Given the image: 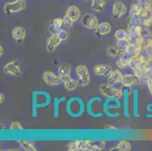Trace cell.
<instances>
[{
  "label": "cell",
  "mask_w": 152,
  "mask_h": 151,
  "mask_svg": "<svg viewBox=\"0 0 152 151\" xmlns=\"http://www.w3.org/2000/svg\"><path fill=\"white\" fill-rule=\"evenodd\" d=\"M130 87H124L123 88V112L126 118H130L129 113V102H130V95L132 94Z\"/></svg>",
  "instance_id": "8fae6325"
},
{
  "label": "cell",
  "mask_w": 152,
  "mask_h": 151,
  "mask_svg": "<svg viewBox=\"0 0 152 151\" xmlns=\"http://www.w3.org/2000/svg\"><path fill=\"white\" fill-rule=\"evenodd\" d=\"M109 0H91V8L95 12H102L108 4Z\"/></svg>",
  "instance_id": "cb8c5ba5"
},
{
  "label": "cell",
  "mask_w": 152,
  "mask_h": 151,
  "mask_svg": "<svg viewBox=\"0 0 152 151\" xmlns=\"http://www.w3.org/2000/svg\"><path fill=\"white\" fill-rule=\"evenodd\" d=\"M67 100L66 97H60V98H54L53 103V114L55 118H58L59 116V113H60V104L62 102L65 101Z\"/></svg>",
  "instance_id": "484cf974"
},
{
  "label": "cell",
  "mask_w": 152,
  "mask_h": 151,
  "mask_svg": "<svg viewBox=\"0 0 152 151\" xmlns=\"http://www.w3.org/2000/svg\"><path fill=\"white\" fill-rule=\"evenodd\" d=\"M64 26V19L61 18H57L53 19L52 23L50 25V31L52 32V34L57 33L58 31L62 29Z\"/></svg>",
  "instance_id": "4316f807"
},
{
  "label": "cell",
  "mask_w": 152,
  "mask_h": 151,
  "mask_svg": "<svg viewBox=\"0 0 152 151\" xmlns=\"http://www.w3.org/2000/svg\"><path fill=\"white\" fill-rule=\"evenodd\" d=\"M4 101H5V95H3V94H0V104H2V103L4 102Z\"/></svg>",
  "instance_id": "d590c367"
},
{
  "label": "cell",
  "mask_w": 152,
  "mask_h": 151,
  "mask_svg": "<svg viewBox=\"0 0 152 151\" xmlns=\"http://www.w3.org/2000/svg\"><path fill=\"white\" fill-rule=\"evenodd\" d=\"M66 112L72 118H79L84 114L86 106L80 97H72L66 101Z\"/></svg>",
  "instance_id": "7a4b0ae2"
},
{
  "label": "cell",
  "mask_w": 152,
  "mask_h": 151,
  "mask_svg": "<svg viewBox=\"0 0 152 151\" xmlns=\"http://www.w3.org/2000/svg\"><path fill=\"white\" fill-rule=\"evenodd\" d=\"M32 116L37 117V110L47 107L51 103V95L45 91H34L32 92Z\"/></svg>",
  "instance_id": "3957f363"
},
{
  "label": "cell",
  "mask_w": 152,
  "mask_h": 151,
  "mask_svg": "<svg viewBox=\"0 0 152 151\" xmlns=\"http://www.w3.org/2000/svg\"><path fill=\"white\" fill-rule=\"evenodd\" d=\"M81 24L83 27L89 30H95L99 23V19L92 14H85L81 18Z\"/></svg>",
  "instance_id": "7c38bea8"
},
{
  "label": "cell",
  "mask_w": 152,
  "mask_h": 151,
  "mask_svg": "<svg viewBox=\"0 0 152 151\" xmlns=\"http://www.w3.org/2000/svg\"><path fill=\"white\" fill-rule=\"evenodd\" d=\"M62 83H63V85L64 86V88H65V89L68 91H74V90L77 89V87L80 86L79 85L78 80H75V79H74L71 77H68L65 80H64L62 82Z\"/></svg>",
  "instance_id": "d4e9b609"
},
{
  "label": "cell",
  "mask_w": 152,
  "mask_h": 151,
  "mask_svg": "<svg viewBox=\"0 0 152 151\" xmlns=\"http://www.w3.org/2000/svg\"><path fill=\"white\" fill-rule=\"evenodd\" d=\"M6 1H9V0H6Z\"/></svg>",
  "instance_id": "f35d334b"
},
{
  "label": "cell",
  "mask_w": 152,
  "mask_h": 151,
  "mask_svg": "<svg viewBox=\"0 0 152 151\" xmlns=\"http://www.w3.org/2000/svg\"><path fill=\"white\" fill-rule=\"evenodd\" d=\"M131 144L127 141H121L119 142L118 144L114 147L111 148L110 150H117V151H129L131 150Z\"/></svg>",
  "instance_id": "f1b7e54d"
},
{
  "label": "cell",
  "mask_w": 152,
  "mask_h": 151,
  "mask_svg": "<svg viewBox=\"0 0 152 151\" xmlns=\"http://www.w3.org/2000/svg\"><path fill=\"white\" fill-rule=\"evenodd\" d=\"M141 77L138 76L136 73L132 74H124L122 80V84L124 87H132L136 86L141 83Z\"/></svg>",
  "instance_id": "9a60e30c"
},
{
  "label": "cell",
  "mask_w": 152,
  "mask_h": 151,
  "mask_svg": "<svg viewBox=\"0 0 152 151\" xmlns=\"http://www.w3.org/2000/svg\"><path fill=\"white\" fill-rule=\"evenodd\" d=\"M0 51H1V53H0V56L2 57V55H3V53H4V52H3V47H2V45L0 46Z\"/></svg>",
  "instance_id": "74e56055"
},
{
  "label": "cell",
  "mask_w": 152,
  "mask_h": 151,
  "mask_svg": "<svg viewBox=\"0 0 152 151\" xmlns=\"http://www.w3.org/2000/svg\"><path fill=\"white\" fill-rule=\"evenodd\" d=\"M63 19H64V26L70 27H72V26H73V24L74 23V22L72 21L70 18H68L67 16L64 17Z\"/></svg>",
  "instance_id": "836d02e7"
},
{
  "label": "cell",
  "mask_w": 152,
  "mask_h": 151,
  "mask_svg": "<svg viewBox=\"0 0 152 151\" xmlns=\"http://www.w3.org/2000/svg\"><path fill=\"white\" fill-rule=\"evenodd\" d=\"M26 30L23 27H16L12 30V37L17 42H23L26 38Z\"/></svg>",
  "instance_id": "44dd1931"
},
{
  "label": "cell",
  "mask_w": 152,
  "mask_h": 151,
  "mask_svg": "<svg viewBox=\"0 0 152 151\" xmlns=\"http://www.w3.org/2000/svg\"><path fill=\"white\" fill-rule=\"evenodd\" d=\"M58 75L61 78V81L65 80L68 77H71V66L70 64H62L58 69Z\"/></svg>",
  "instance_id": "603a6c76"
},
{
  "label": "cell",
  "mask_w": 152,
  "mask_h": 151,
  "mask_svg": "<svg viewBox=\"0 0 152 151\" xmlns=\"http://www.w3.org/2000/svg\"><path fill=\"white\" fill-rule=\"evenodd\" d=\"M80 14L81 12L80 8L76 6V5H72L67 8V11H66L65 16H67L68 18H70L74 23H75L80 18Z\"/></svg>",
  "instance_id": "d6986e66"
},
{
  "label": "cell",
  "mask_w": 152,
  "mask_h": 151,
  "mask_svg": "<svg viewBox=\"0 0 152 151\" xmlns=\"http://www.w3.org/2000/svg\"><path fill=\"white\" fill-rule=\"evenodd\" d=\"M27 8V2L26 0H12L8 1L3 6L4 14L6 15H12L13 14L19 13L26 10Z\"/></svg>",
  "instance_id": "8992f818"
},
{
  "label": "cell",
  "mask_w": 152,
  "mask_h": 151,
  "mask_svg": "<svg viewBox=\"0 0 152 151\" xmlns=\"http://www.w3.org/2000/svg\"><path fill=\"white\" fill-rule=\"evenodd\" d=\"M122 103L119 98L111 97L106 98L104 102V113L110 118H118L121 116V110L122 109Z\"/></svg>",
  "instance_id": "277c9868"
},
{
  "label": "cell",
  "mask_w": 152,
  "mask_h": 151,
  "mask_svg": "<svg viewBox=\"0 0 152 151\" xmlns=\"http://www.w3.org/2000/svg\"><path fill=\"white\" fill-rule=\"evenodd\" d=\"M104 128H107V129H116V128L113 125H107V126L104 127Z\"/></svg>",
  "instance_id": "8d00e7d4"
},
{
  "label": "cell",
  "mask_w": 152,
  "mask_h": 151,
  "mask_svg": "<svg viewBox=\"0 0 152 151\" xmlns=\"http://www.w3.org/2000/svg\"><path fill=\"white\" fill-rule=\"evenodd\" d=\"M106 147V141H73L67 144L69 151H101Z\"/></svg>",
  "instance_id": "6da1fadb"
},
{
  "label": "cell",
  "mask_w": 152,
  "mask_h": 151,
  "mask_svg": "<svg viewBox=\"0 0 152 151\" xmlns=\"http://www.w3.org/2000/svg\"><path fill=\"white\" fill-rule=\"evenodd\" d=\"M95 34L98 36L107 35L111 31V25L108 22H102L98 25L97 28L95 29Z\"/></svg>",
  "instance_id": "7402d4cb"
},
{
  "label": "cell",
  "mask_w": 152,
  "mask_h": 151,
  "mask_svg": "<svg viewBox=\"0 0 152 151\" xmlns=\"http://www.w3.org/2000/svg\"><path fill=\"white\" fill-rule=\"evenodd\" d=\"M9 129L10 130H14V131H21L23 129V126L21 125L19 122H12L10 124V126H9Z\"/></svg>",
  "instance_id": "d6a6232c"
},
{
  "label": "cell",
  "mask_w": 152,
  "mask_h": 151,
  "mask_svg": "<svg viewBox=\"0 0 152 151\" xmlns=\"http://www.w3.org/2000/svg\"><path fill=\"white\" fill-rule=\"evenodd\" d=\"M63 39L60 36L58 33L52 34L50 37L48 39L46 42V49L49 53H52L57 49L58 47L60 45L61 42H63Z\"/></svg>",
  "instance_id": "4fadbf2b"
},
{
  "label": "cell",
  "mask_w": 152,
  "mask_h": 151,
  "mask_svg": "<svg viewBox=\"0 0 152 151\" xmlns=\"http://www.w3.org/2000/svg\"><path fill=\"white\" fill-rule=\"evenodd\" d=\"M18 145L22 150L25 151H37V149L33 141H18Z\"/></svg>",
  "instance_id": "83f0119b"
},
{
  "label": "cell",
  "mask_w": 152,
  "mask_h": 151,
  "mask_svg": "<svg viewBox=\"0 0 152 151\" xmlns=\"http://www.w3.org/2000/svg\"><path fill=\"white\" fill-rule=\"evenodd\" d=\"M87 113L92 118H101L104 115V102L101 97H93L86 104Z\"/></svg>",
  "instance_id": "5b68a950"
},
{
  "label": "cell",
  "mask_w": 152,
  "mask_h": 151,
  "mask_svg": "<svg viewBox=\"0 0 152 151\" xmlns=\"http://www.w3.org/2000/svg\"><path fill=\"white\" fill-rule=\"evenodd\" d=\"M129 45V42H128V40L127 39L123 40V41H117V47L119 48V49L121 50V52L125 51Z\"/></svg>",
  "instance_id": "1f68e13d"
},
{
  "label": "cell",
  "mask_w": 152,
  "mask_h": 151,
  "mask_svg": "<svg viewBox=\"0 0 152 151\" xmlns=\"http://www.w3.org/2000/svg\"><path fill=\"white\" fill-rule=\"evenodd\" d=\"M42 80L45 84L50 86H55L61 84L62 81L59 76L52 71H45L42 74Z\"/></svg>",
  "instance_id": "5bb4252c"
},
{
  "label": "cell",
  "mask_w": 152,
  "mask_h": 151,
  "mask_svg": "<svg viewBox=\"0 0 152 151\" xmlns=\"http://www.w3.org/2000/svg\"><path fill=\"white\" fill-rule=\"evenodd\" d=\"M123 77H124V73L120 69H116V70L114 69L108 76V83L114 86L124 87L122 84Z\"/></svg>",
  "instance_id": "2e32d148"
},
{
  "label": "cell",
  "mask_w": 152,
  "mask_h": 151,
  "mask_svg": "<svg viewBox=\"0 0 152 151\" xmlns=\"http://www.w3.org/2000/svg\"><path fill=\"white\" fill-rule=\"evenodd\" d=\"M123 87H117L110 85V83L102 84L99 86V91L101 94L105 98H121L123 96Z\"/></svg>",
  "instance_id": "52a82bcc"
},
{
  "label": "cell",
  "mask_w": 152,
  "mask_h": 151,
  "mask_svg": "<svg viewBox=\"0 0 152 151\" xmlns=\"http://www.w3.org/2000/svg\"><path fill=\"white\" fill-rule=\"evenodd\" d=\"M133 59H135V58L132 55H129L126 51H123V52H121V55H119L118 60L116 62V64L119 69L125 68V67L129 66L130 65L131 62L133 61Z\"/></svg>",
  "instance_id": "e0dca14e"
},
{
  "label": "cell",
  "mask_w": 152,
  "mask_h": 151,
  "mask_svg": "<svg viewBox=\"0 0 152 151\" xmlns=\"http://www.w3.org/2000/svg\"><path fill=\"white\" fill-rule=\"evenodd\" d=\"M75 72L80 86L85 87L89 85L90 82V73L86 66L78 65L76 67Z\"/></svg>",
  "instance_id": "ba28073f"
},
{
  "label": "cell",
  "mask_w": 152,
  "mask_h": 151,
  "mask_svg": "<svg viewBox=\"0 0 152 151\" xmlns=\"http://www.w3.org/2000/svg\"><path fill=\"white\" fill-rule=\"evenodd\" d=\"M3 72L7 75L12 77H19L21 75V68L18 61H11L3 66Z\"/></svg>",
  "instance_id": "9c48e42d"
},
{
  "label": "cell",
  "mask_w": 152,
  "mask_h": 151,
  "mask_svg": "<svg viewBox=\"0 0 152 151\" xmlns=\"http://www.w3.org/2000/svg\"><path fill=\"white\" fill-rule=\"evenodd\" d=\"M114 68L109 65L98 64L94 66V73L98 77H107L113 71Z\"/></svg>",
  "instance_id": "ac0fdd59"
},
{
  "label": "cell",
  "mask_w": 152,
  "mask_h": 151,
  "mask_svg": "<svg viewBox=\"0 0 152 151\" xmlns=\"http://www.w3.org/2000/svg\"><path fill=\"white\" fill-rule=\"evenodd\" d=\"M147 85L148 88L149 90V92H150L151 95L152 96V79H149L147 81Z\"/></svg>",
  "instance_id": "e575fe53"
},
{
  "label": "cell",
  "mask_w": 152,
  "mask_h": 151,
  "mask_svg": "<svg viewBox=\"0 0 152 151\" xmlns=\"http://www.w3.org/2000/svg\"><path fill=\"white\" fill-rule=\"evenodd\" d=\"M121 50L119 49L117 47H109L107 48V54H108L109 56L113 57V58H116V57L119 56L121 55Z\"/></svg>",
  "instance_id": "4dcf8cb0"
},
{
  "label": "cell",
  "mask_w": 152,
  "mask_h": 151,
  "mask_svg": "<svg viewBox=\"0 0 152 151\" xmlns=\"http://www.w3.org/2000/svg\"><path fill=\"white\" fill-rule=\"evenodd\" d=\"M127 11V6L124 2L121 0L114 1L112 5V17L117 19L122 18L125 16Z\"/></svg>",
  "instance_id": "30bf717a"
},
{
  "label": "cell",
  "mask_w": 152,
  "mask_h": 151,
  "mask_svg": "<svg viewBox=\"0 0 152 151\" xmlns=\"http://www.w3.org/2000/svg\"><path fill=\"white\" fill-rule=\"evenodd\" d=\"M86 1H87V0H86Z\"/></svg>",
  "instance_id": "ab89813d"
},
{
  "label": "cell",
  "mask_w": 152,
  "mask_h": 151,
  "mask_svg": "<svg viewBox=\"0 0 152 151\" xmlns=\"http://www.w3.org/2000/svg\"><path fill=\"white\" fill-rule=\"evenodd\" d=\"M114 37H115L117 41H123V40L127 39L128 33H126V30L120 29V30H117L115 32V33H114Z\"/></svg>",
  "instance_id": "f546056e"
},
{
  "label": "cell",
  "mask_w": 152,
  "mask_h": 151,
  "mask_svg": "<svg viewBox=\"0 0 152 151\" xmlns=\"http://www.w3.org/2000/svg\"><path fill=\"white\" fill-rule=\"evenodd\" d=\"M132 114L135 118H139V90L137 88H132Z\"/></svg>",
  "instance_id": "ffe728a7"
}]
</instances>
